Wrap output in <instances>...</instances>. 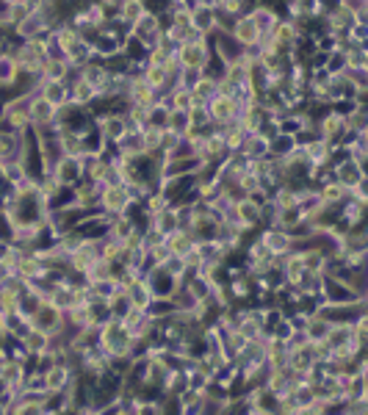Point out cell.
<instances>
[{
	"label": "cell",
	"mask_w": 368,
	"mask_h": 415,
	"mask_svg": "<svg viewBox=\"0 0 368 415\" xmlns=\"http://www.w3.org/2000/svg\"><path fill=\"white\" fill-rule=\"evenodd\" d=\"M61 319H64V313H61V310H58L53 302H42V305L37 308V313L31 316V324H34L37 329L47 332V335H53V332H58Z\"/></svg>",
	"instance_id": "obj_14"
},
{
	"label": "cell",
	"mask_w": 368,
	"mask_h": 415,
	"mask_svg": "<svg viewBox=\"0 0 368 415\" xmlns=\"http://www.w3.org/2000/svg\"><path fill=\"white\" fill-rule=\"evenodd\" d=\"M322 296H324V302H329V305H352V302H357V299H368V296L355 294L346 282H341V279H335V277H329V275H324Z\"/></svg>",
	"instance_id": "obj_6"
},
{
	"label": "cell",
	"mask_w": 368,
	"mask_h": 415,
	"mask_svg": "<svg viewBox=\"0 0 368 415\" xmlns=\"http://www.w3.org/2000/svg\"><path fill=\"white\" fill-rule=\"evenodd\" d=\"M31 94H14L6 97V103L0 105V125L17 133H25L31 128Z\"/></svg>",
	"instance_id": "obj_1"
},
{
	"label": "cell",
	"mask_w": 368,
	"mask_h": 415,
	"mask_svg": "<svg viewBox=\"0 0 368 415\" xmlns=\"http://www.w3.org/2000/svg\"><path fill=\"white\" fill-rule=\"evenodd\" d=\"M131 308H133V305H131V299H128V291H122V288H119V291L108 299V310H111V316H114V319H122Z\"/></svg>",
	"instance_id": "obj_47"
},
{
	"label": "cell",
	"mask_w": 368,
	"mask_h": 415,
	"mask_svg": "<svg viewBox=\"0 0 368 415\" xmlns=\"http://www.w3.org/2000/svg\"><path fill=\"white\" fill-rule=\"evenodd\" d=\"M150 225H155V228L164 232V235L180 230V222H178V213H175V208H172V205H169L166 211H161L158 216H150Z\"/></svg>",
	"instance_id": "obj_40"
},
{
	"label": "cell",
	"mask_w": 368,
	"mask_h": 415,
	"mask_svg": "<svg viewBox=\"0 0 368 415\" xmlns=\"http://www.w3.org/2000/svg\"><path fill=\"white\" fill-rule=\"evenodd\" d=\"M128 103H131V105H141V108H150L152 103H158V92L150 89V86L141 81V75H133V78H131V86H128Z\"/></svg>",
	"instance_id": "obj_18"
},
{
	"label": "cell",
	"mask_w": 368,
	"mask_h": 415,
	"mask_svg": "<svg viewBox=\"0 0 368 415\" xmlns=\"http://www.w3.org/2000/svg\"><path fill=\"white\" fill-rule=\"evenodd\" d=\"M194 6H205V8H219V0H194Z\"/></svg>",
	"instance_id": "obj_63"
},
{
	"label": "cell",
	"mask_w": 368,
	"mask_h": 415,
	"mask_svg": "<svg viewBox=\"0 0 368 415\" xmlns=\"http://www.w3.org/2000/svg\"><path fill=\"white\" fill-rule=\"evenodd\" d=\"M272 202H275L280 211L282 208H294L296 205V191L288 188V185H277L275 191H272Z\"/></svg>",
	"instance_id": "obj_51"
},
{
	"label": "cell",
	"mask_w": 368,
	"mask_h": 415,
	"mask_svg": "<svg viewBox=\"0 0 368 415\" xmlns=\"http://www.w3.org/2000/svg\"><path fill=\"white\" fill-rule=\"evenodd\" d=\"M119 322H122V327H125L133 338H147V335L152 332V327H155V319H152L147 310H138V308H131Z\"/></svg>",
	"instance_id": "obj_15"
},
{
	"label": "cell",
	"mask_w": 368,
	"mask_h": 415,
	"mask_svg": "<svg viewBox=\"0 0 368 415\" xmlns=\"http://www.w3.org/2000/svg\"><path fill=\"white\" fill-rule=\"evenodd\" d=\"M161 269H164L166 275H172L175 279H180V282H183L185 275H188V266H185V261L180 255H169V258L161 263Z\"/></svg>",
	"instance_id": "obj_50"
},
{
	"label": "cell",
	"mask_w": 368,
	"mask_h": 415,
	"mask_svg": "<svg viewBox=\"0 0 368 415\" xmlns=\"http://www.w3.org/2000/svg\"><path fill=\"white\" fill-rule=\"evenodd\" d=\"M144 14H147V3H144V0H125V3L119 6V14H117V17L133 25V22H138Z\"/></svg>",
	"instance_id": "obj_42"
},
{
	"label": "cell",
	"mask_w": 368,
	"mask_h": 415,
	"mask_svg": "<svg viewBox=\"0 0 368 415\" xmlns=\"http://www.w3.org/2000/svg\"><path fill=\"white\" fill-rule=\"evenodd\" d=\"M316 131H319V138H324L329 147H338L343 133H346V122L335 111H327L316 119Z\"/></svg>",
	"instance_id": "obj_9"
},
{
	"label": "cell",
	"mask_w": 368,
	"mask_h": 415,
	"mask_svg": "<svg viewBox=\"0 0 368 415\" xmlns=\"http://www.w3.org/2000/svg\"><path fill=\"white\" fill-rule=\"evenodd\" d=\"M92 53L94 58H100V61H105V58H111V55H117V53H122V39H117V37H108V34H97V39L92 42Z\"/></svg>",
	"instance_id": "obj_26"
},
{
	"label": "cell",
	"mask_w": 368,
	"mask_h": 415,
	"mask_svg": "<svg viewBox=\"0 0 368 415\" xmlns=\"http://www.w3.org/2000/svg\"><path fill=\"white\" fill-rule=\"evenodd\" d=\"M138 75H141V81H144L150 89H155L158 94L166 92V67H152V64H144Z\"/></svg>",
	"instance_id": "obj_30"
},
{
	"label": "cell",
	"mask_w": 368,
	"mask_h": 415,
	"mask_svg": "<svg viewBox=\"0 0 368 415\" xmlns=\"http://www.w3.org/2000/svg\"><path fill=\"white\" fill-rule=\"evenodd\" d=\"M50 172H53V178L64 185V188H72V185L84 178V161H81V158L61 155V158L53 164V169H50Z\"/></svg>",
	"instance_id": "obj_8"
},
{
	"label": "cell",
	"mask_w": 368,
	"mask_h": 415,
	"mask_svg": "<svg viewBox=\"0 0 368 415\" xmlns=\"http://www.w3.org/2000/svg\"><path fill=\"white\" fill-rule=\"evenodd\" d=\"M191 92L197 94V97H202V100L208 103V100H211V97L216 94V81H211V78H205V75H202V78L197 81V86H194Z\"/></svg>",
	"instance_id": "obj_56"
},
{
	"label": "cell",
	"mask_w": 368,
	"mask_h": 415,
	"mask_svg": "<svg viewBox=\"0 0 368 415\" xmlns=\"http://www.w3.org/2000/svg\"><path fill=\"white\" fill-rule=\"evenodd\" d=\"M211 53H213V50H211V39H208V37H197V39H191V42L178 45L175 58H178L180 67H197V70H202L205 61L211 58Z\"/></svg>",
	"instance_id": "obj_4"
},
{
	"label": "cell",
	"mask_w": 368,
	"mask_h": 415,
	"mask_svg": "<svg viewBox=\"0 0 368 415\" xmlns=\"http://www.w3.org/2000/svg\"><path fill=\"white\" fill-rule=\"evenodd\" d=\"M346 42H349V45H368V22L366 20H355V25L346 31Z\"/></svg>",
	"instance_id": "obj_54"
},
{
	"label": "cell",
	"mask_w": 368,
	"mask_h": 415,
	"mask_svg": "<svg viewBox=\"0 0 368 415\" xmlns=\"http://www.w3.org/2000/svg\"><path fill=\"white\" fill-rule=\"evenodd\" d=\"M232 25H235V17L216 8V31H225V34H232Z\"/></svg>",
	"instance_id": "obj_61"
},
{
	"label": "cell",
	"mask_w": 368,
	"mask_h": 415,
	"mask_svg": "<svg viewBox=\"0 0 368 415\" xmlns=\"http://www.w3.org/2000/svg\"><path fill=\"white\" fill-rule=\"evenodd\" d=\"M324 70H327L329 75H341V72L346 70V58H343V50H332V53H327Z\"/></svg>",
	"instance_id": "obj_55"
},
{
	"label": "cell",
	"mask_w": 368,
	"mask_h": 415,
	"mask_svg": "<svg viewBox=\"0 0 368 415\" xmlns=\"http://www.w3.org/2000/svg\"><path fill=\"white\" fill-rule=\"evenodd\" d=\"M191 28L202 37H211L216 31V8H205V6H194L191 8Z\"/></svg>",
	"instance_id": "obj_23"
},
{
	"label": "cell",
	"mask_w": 368,
	"mask_h": 415,
	"mask_svg": "<svg viewBox=\"0 0 368 415\" xmlns=\"http://www.w3.org/2000/svg\"><path fill=\"white\" fill-rule=\"evenodd\" d=\"M269 141H272V138L263 136V133H247L241 152H244L247 158H269Z\"/></svg>",
	"instance_id": "obj_28"
},
{
	"label": "cell",
	"mask_w": 368,
	"mask_h": 415,
	"mask_svg": "<svg viewBox=\"0 0 368 415\" xmlns=\"http://www.w3.org/2000/svg\"><path fill=\"white\" fill-rule=\"evenodd\" d=\"M131 202H133V199L128 197L125 183H111V185H103L97 211H103V213H108V216H122L125 208H128Z\"/></svg>",
	"instance_id": "obj_5"
},
{
	"label": "cell",
	"mask_w": 368,
	"mask_h": 415,
	"mask_svg": "<svg viewBox=\"0 0 368 415\" xmlns=\"http://www.w3.org/2000/svg\"><path fill=\"white\" fill-rule=\"evenodd\" d=\"M131 341L133 335L122 327L119 319H108V322L100 327V349L108 355V357H117V355H128L131 349Z\"/></svg>",
	"instance_id": "obj_2"
},
{
	"label": "cell",
	"mask_w": 368,
	"mask_h": 415,
	"mask_svg": "<svg viewBox=\"0 0 368 415\" xmlns=\"http://www.w3.org/2000/svg\"><path fill=\"white\" fill-rule=\"evenodd\" d=\"M164 131H169V133H175V136H185L188 131H191V125H188V111H169V119H166V128Z\"/></svg>",
	"instance_id": "obj_45"
},
{
	"label": "cell",
	"mask_w": 368,
	"mask_h": 415,
	"mask_svg": "<svg viewBox=\"0 0 368 415\" xmlns=\"http://www.w3.org/2000/svg\"><path fill=\"white\" fill-rule=\"evenodd\" d=\"M141 136H144V150L147 152H161V141H164V128H141Z\"/></svg>",
	"instance_id": "obj_49"
},
{
	"label": "cell",
	"mask_w": 368,
	"mask_h": 415,
	"mask_svg": "<svg viewBox=\"0 0 368 415\" xmlns=\"http://www.w3.org/2000/svg\"><path fill=\"white\" fill-rule=\"evenodd\" d=\"M147 313H150L155 322H161V319H169V316L175 313V305H172L169 299H152L150 308H147Z\"/></svg>",
	"instance_id": "obj_53"
},
{
	"label": "cell",
	"mask_w": 368,
	"mask_h": 415,
	"mask_svg": "<svg viewBox=\"0 0 368 415\" xmlns=\"http://www.w3.org/2000/svg\"><path fill=\"white\" fill-rule=\"evenodd\" d=\"M128 299H131V305H133V308H138V310H147V308H150V302H152V291L147 288L144 277L128 288Z\"/></svg>",
	"instance_id": "obj_38"
},
{
	"label": "cell",
	"mask_w": 368,
	"mask_h": 415,
	"mask_svg": "<svg viewBox=\"0 0 368 415\" xmlns=\"http://www.w3.org/2000/svg\"><path fill=\"white\" fill-rule=\"evenodd\" d=\"M22 346H25V352H28L31 357H39V355H45L47 346H50V335L34 327V329L22 338Z\"/></svg>",
	"instance_id": "obj_33"
},
{
	"label": "cell",
	"mask_w": 368,
	"mask_h": 415,
	"mask_svg": "<svg viewBox=\"0 0 368 415\" xmlns=\"http://www.w3.org/2000/svg\"><path fill=\"white\" fill-rule=\"evenodd\" d=\"M241 103L230 97V94H213L208 103H205V111H208V117H211V125H230L238 119V114H241Z\"/></svg>",
	"instance_id": "obj_3"
},
{
	"label": "cell",
	"mask_w": 368,
	"mask_h": 415,
	"mask_svg": "<svg viewBox=\"0 0 368 415\" xmlns=\"http://www.w3.org/2000/svg\"><path fill=\"white\" fill-rule=\"evenodd\" d=\"M45 379H47V390H67L70 382H72V371L67 366H50L45 371Z\"/></svg>",
	"instance_id": "obj_34"
},
{
	"label": "cell",
	"mask_w": 368,
	"mask_h": 415,
	"mask_svg": "<svg viewBox=\"0 0 368 415\" xmlns=\"http://www.w3.org/2000/svg\"><path fill=\"white\" fill-rule=\"evenodd\" d=\"M37 92L42 94L53 108H61V105L70 103V89H67V84H61V81H39Z\"/></svg>",
	"instance_id": "obj_24"
},
{
	"label": "cell",
	"mask_w": 368,
	"mask_h": 415,
	"mask_svg": "<svg viewBox=\"0 0 368 415\" xmlns=\"http://www.w3.org/2000/svg\"><path fill=\"white\" fill-rule=\"evenodd\" d=\"M166 119H169V108L158 100V103H152L150 108H147V125H152V128H166ZM144 125V128H147Z\"/></svg>",
	"instance_id": "obj_46"
},
{
	"label": "cell",
	"mask_w": 368,
	"mask_h": 415,
	"mask_svg": "<svg viewBox=\"0 0 368 415\" xmlns=\"http://www.w3.org/2000/svg\"><path fill=\"white\" fill-rule=\"evenodd\" d=\"M67 89H70V103H75V105H81V108H89L94 100H97L94 86H89L84 78H75L72 84H67Z\"/></svg>",
	"instance_id": "obj_27"
},
{
	"label": "cell",
	"mask_w": 368,
	"mask_h": 415,
	"mask_svg": "<svg viewBox=\"0 0 368 415\" xmlns=\"http://www.w3.org/2000/svg\"><path fill=\"white\" fill-rule=\"evenodd\" d=\"M343 122H346L349 133H368V105L355 108L349 117H343Z\"/></svg>",
	"instance_id": "obj_44"
},
{
	"label": "cell",
	"mask_w": 368,
	"mask_h": 415,
	"mask_svg": "<svg viewBox=\"0 0 368 415\" xmlns=\"http://www.w3.org/2000/svg\"><path fill=\"white\" fill-rule=\"evenodd\" d=\"M28 14H31V8H28V3H25V0H20V3L8 6V22H11V28H14L17 22H22Z\"/></svg>",
	"instance_id": "obj_57"
},
{
	"label": "cell",
	"mask_w": 368,
	"mask_h": 415,
	"mask_svg": "<svg viewBox=\"0 0 368 415\" xmlns=\"http://www.w3.org/2000/svg\"><path fill=\"white\" fill-rule=\"evenodd\" d=\"M316 191H319L324 205H343V199L349 197V188H343L338 180H327V183L316 185Z\"/></svg>",
	"instance_id": "obj_29"
},
{
	"label": "cell",
	"mask_w": 368,
	"mask_h": 415,
	"mask_svg": "<svg viewBox=\"0 0 368 415\" xmlns=\"http://www.w3.org/2000/svg\"><path fill=\"white\" fill-rule=\"evenodd\" d=\"M232 39H235V42H238L241 47L255 45V42L261 39V34H258L255 22L249 20V14H241V17H235V25H232Z\"/></svg>",
	"instance_id": "obj_25"
},
{
	"label": "cell",
	"mask_w": 368,
	"mask_h": 415,
	"mask_svg": "<svg viewBox=\"0 0 368 415\" xmlns=\"http://www.w3.org/2000/svg\"><path fill=\"white\" fill-rule=\"evenodd\" d=\"M100 191H103V183H97L92 178H81L78 183L72 185V199L78 208L84 211H97L100 205Z\"/></svg>",
	"instance_id": "obj_12"
},
{
	"label": "cell",
	"mask_w": 368,
	"mask_h": 415,
	"mask_svg": "<svg viewBox=\"0 0 368 415\" xmlns=\"http://www.w3.org/2000/svg\"><path fill=\"white\" fill-rule=\"evenodd\" d=\"M299 37H302V31H299L296 20H288V17H280L272 28V34H269V39L280 47H294Z\"/></svg>",
	"instance_id": "obj_17"
},
{
	"label": "cell",
	"mask_w": 368,
	"mask_h": 415,
	"mask_svg": "<svg viewBox=\"0 0 368 415\" xmlns=\"http://www.w3.org/2000/svg\"><path fill=\"white\" fill-rule=\"evenodd\" d=\"M22 152V133L8 131L0 125V164L3 161H17Z\"/></svg>",
	"instance_id": "obj_21"
},
{
	"label": "cell",
	"mask_w": 368,
	"mask_h": 415,
	"mask_svg": "<svg viewBox=\"0 0 368 415\" xmlns=\"http://www.w3.org/2000/svg\"><path fill=\"white\" fill-rule=\"evenodd\" d=\"M169 371L172 369L166 366L164 357H147V379H144V382H150V385H155V388L164 390V382H166Z\"/></svg>",
	"instance_id": "obj_31"
},
{
	"label": "cell",
	"mask_w": 368,
	"mask_h": 415,
	"mask_svg": "<svg viewBox=\"0 0 368 415\" xmlns=\"http://www.w3.org/2000/svg\"><path fill=\"white\" fill-rule=\"evenodd\" d=\"M114 152L125 155V158H141L147 150H144V136L141 131H131V133H122V136L114 141Z\"/></svg>",
	"instance_id": "obj_19"
},
{
	"label": "cell",
	"mask_w": 368,
	"mask_h": 415,
	"mask_svg": "<svg viewBox=\"0 0 368 415\" xmlns=\"http://www.w3.org/2000/svg\"><path fill=\"white\" fill-rule=\"evenodd\" d=\"M94 53H92V45L89 42H84V39H78L75 45L67 50V61L72 64V67H84L86 61H92Z\"/></svg>",
	"instance_id": "obj_43"
},
{
	"label": "cell",
	"mask_w": 368,
	"mask_h": 415,
	"mask_svg": "<svg viewBox=\"0 0 368 415\" xmlns=\"http://www.w3.org/2000/svg\"><path fill=\"white\" fill-rule=\"evenodd\" d=\"M47 302H53L61 313L64 310H70V308H75L78 305V291L75 288H70V285H55V291L50 294V299Z\"/></svg>",
	"instance_id": "obj_35"
},
{
	"label": "cell",
	"mask_w": 368,
	"mask_h": 415,
	"mask_svg": "<svg viewBox=\"0 0 368 415\" xmlns=\"http://www.w3.org/2000/svg\"><path fill=\"white\" fill-rule=\"evenodd\" d=\"M144 282H147V288L152 291V299H169V296L175 294V288L180 285V279H175L172 275H166L161 266L150 269V272L144 275Z\"/></svg>",
	"instance_id": "obj_11"
},
{
	"label": "cell",
	"mask_w": 368,
	"mask_h": 415,
	"mask_svg": "<svg viewBox=\"0 0 368 415\" xmlns=\"http://www.w3.org/2000/svg\"><path fill=\"white\" fill-rule=\"evenodd\" d=\"M341 6H343L349 14H355L357 20H366L368 17V0H341Z\"/></svg>",
	"instance_id": "obj_58"
},
{
	"label": "cell",
	"mask_w": 368,
	"mask_h": 415,
	"mask_svg": "<svg viewBox=\"0 0 368 415\" xmlns=\"http://www.w3.org/2000/svg\"><path fill=\"white\" fill-rule=\"evenodd\" d=\"M346 70H368V45H349L343 47Z\"/></svg>",
	"instance_id": "obj_37"
},
{
	"label": "cell",
	"mask_w": 368,
	"mask_h": 415,
	"mask_svg": "<svg viewBox=\"0 0 368 415\" xmlns=\"http://www.w3.org/2000/svg\"><path fill=\"white\" fill-rule=\"evenodd\" d=\"M17 72H20V67L14 64V58L0 55V89H8L14 84V78H17Z\"/></svg>",
	"instance_id": "obj_48"
},
{
	"label": "cell",
	"mask_w": 368,
	"mask_h": 415,
	"mask_svg": "<svg viewBox=\"0 0 368 415\" xmlns=\"http://www.w3.org/2000/svg\"><path fill=\"white\" fill-rule=\"evenodd\" d=\"M11 34H14L20 42H25V39H47V34H50V22H47L39 11H31L22 22H17V25L11 28Z\"/></svg>",
	"instance_id": "obj_7"
},
{
	"label": "cell",
	"mask_w": 368,
	"mask_h": 415,
	"mask_svg": "<svg viewBox=\"0 0 368 415\" xmlns=\"http://www.w3.org/2000/svg\"><path fill=\"white\" fill-rule=\"evenodd\" d=\"M332 172H335V180L343 185V188H352L360 180H366V166L352 161V158H343L338 164H332Z\"/></svg>",
	"instance_id": "obj_13"
},
{
	"label": "cell",
	"mask_w": 368,
	"mask_h": 415,
	"mask_svg": "<svg viewBox=\"0 0 368 415\" xmlns=\"http://www.w3.org/2000/svg\"><path fill=\"white\" fill-rule=\"evenodd\" d=\"M199 78H202V70H197V67H180V86L194 89Z\"/></svg>",
	"instance_id": "obj_59"
},
{
	"label": "cell",
	"mask_w": 368,
	"mask_h": 415,
	"mask_svg": "<svg viewBox=\"0 0 368 415\" xmlns=\"http://www.w3.org/2000/svg\"><path fill=\"white\" fill-rule=\"evenodd\" d=\"M329 327H332V322H327L324 316L316 313V316H310V319H308V324H305V329H302V332L308 335V341H310V343H319V341L327 338Z\"/></svg>",
	"instance_id": "obj_39"
},
{
	"label": "cell",
	"mask_w": 368,
	"mask_h": 415,
	"mask_svg": "<svg viewBox=\"0 0 368 415\" xmlns=\"http://www.w3.org/2000/svg\"><path fill=\"white\" fill-rule=\"evenodd\" d=\"M14 3H20V0H0V6H14Z\"/></svg>",
	"instance_id": "obj_64"
},
{
	"label": "cell",
	"mask_w": 368,
	"mask_h": 415,
	"mask_svg": "<svg viewBox=\"0 0 368 415\" xmlns=\"http://www.w3.org/2000/svg\"><path fill=\"white\" fill-rule=\"evenodd\" d=\"M164 241H166L169 252H172V255H180V258H183L185 252H191V249H194V235H191L188 230H183V228H180V230H175V232H169Z\"/></svg>",
	"instance_id": "obj_32"
},
{
	"label": "cell",
	"mask_w": 368,
	"mask_h": 415,
	"mask_svg": "<svg viewBox=\"0 0 368 415\" xmlns=\"http://www.w3.org/2000/svg\"><path fill=\"white\" fill-rule=\"evenodd\" d=\"M258 238L263 241V246H266L275 258H285V255L291 252V246H294L291 232L282 230V228H261V230H258Z\"/></svg>",
	"instance_id": "obj_10"
},
{
	"label": "cell",
	"mask_w": 368,
	"mask_h": 415,
	"mask_svg": "<svg viewBox=\"0 0 368 415\" xmlns=\"http://www.w3.org/2000/svg\"><path fill=\"white\" fill-rule=\"evenodd\" d=\"M247 14H249V20L255 22V28H258V34H261V37H269V34H272V28H275V22L282 17L277 8L266 6V3H255Z\"/></svg>",
	"instance_id": "obj_16"
},
{
	"label": "cell",
	"mask_w": 368,
	"mask_h": 415,
	"mask_svg": "<svg viewBox=\"0 0 368 415\" xmlns=\"http://www.w3.org/2000/svg\"><path fill=\"white\" fill-rule=\"evenodd\" d=\"M343 75L349 78V84L355 89H366L368 86V70H343Z\"/></svg>",
	"instance_id": "obj_60"
},
{
	"label": "cell",
	"mask_w": 368,
	"mask_h": 415,
	"mask_svg": "<svg viewBox=\"0 0 368 415\" xmlns=\"http://www.w3.org/2000/svg\"><path fill=\"white\" fill-rule=\"evenodd\" d=\"M188 125H191L194 131H208V128H211V117H208L205 105H194V108H188Z\"/></svg>",
	"instance_id": "obj_52"
},
{
	"label": "cell",
	"mask_w": 368,
	"mask_h": 415,
	"mask_svg": "<svg viewBox=\"0 0 368 415\" xmlns=\"http://www.w3.org/2000/svg\"><path fill=\"white\" fill-rule=\"evenodd\" d=\"M244 197H247V199H249V202H255V205H258V208H263V205H266V202H269V199H272V194H269V191H266V188H261V185H258V188H255V191H249V194H244Z\"/></svg>",
	"instance_id": "obj_62"
},
{
	"label": "cell",
	"mask_w": 368,
	"mask_h": 415,
	"mask_svg": "<svg viewBox=\"0 0 368 415\" xmlns=\"http://www.w3.org/2000/svg\"><path fill=\"white\" fill-rule=\"evenodd\" d=\"M70 67H72V64H70L67 58L45 61L39 75H42V81H61V84H64V81H67V75H70Z\"/></svg>",
	"instance_id": "obj_36"
},
{
	"label": "cell",
	"mask_w": 368,
	"mask_h": 415,
	"mask_svg": "<svg viewBox=\"0 0 368 415\" xmlns=\"http://www.w3.org/2000/svg\"><path fill=\"white\" fill-rule=\"evenodd\" d=\"M53 119H55V108L39 92H34V97H31V128L53 125Z\"/></svg>",
	"instance_id": "obj_20"
},
{
	"label": "cell",
	"mask_w": 368,
	"mask_h": 415,
	"mask_svg": "<svg viewBox=\"0 0 368 415\" xmlns=\"http://www.w3.org/2000/svg\"><path fill=\"white\" fill-rule=\"evenodd\" d=\"M55 141H58L61 155H70V158H81L84 155V138H81V133H75L70 128H55Z\"/></svg>",
	"instance_id": "obj_22"
},
{
	"label": "cell",
	"mask_w": 368,
	"mask_h": 415,
	"mask_svg": "<svg viewBox=\"0 0 368 415\" xmlns=\"http://www.w3.org/2000/svg\"><path fill=\"white\" fill-rule=\"evenodd\" d=\"M0 178H3V183L17 185L22 178H28V172H25L22 161L17 158V161H3V164H0Z\"/></svg>",
	"instance_id": "obj_41"
}]
</instances>
